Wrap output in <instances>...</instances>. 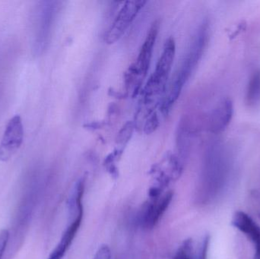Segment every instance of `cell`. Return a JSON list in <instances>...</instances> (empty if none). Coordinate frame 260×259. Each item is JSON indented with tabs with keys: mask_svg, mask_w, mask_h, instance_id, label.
<instances>
[{
	"mask_svg": "<svg viewBox=\"0 0 260 259\" xmlns=\"http://www.w3.org/2000/svg\"><path fill=\"white\" fill-rule=\"evenodd\" d=\"M59 3L56 1L40 2L35 16L34 29V54L40 56L47 48L53 24L59 9Z\"/></svg>",
	"mask_w": 260,
	"mask_h": 259,
	"instance_id": "cell-3",
	"label": "cell"
},
{
	"mask_svg": "<svg viewBox=\"0 0 260 259\" xmlns=\"http://www.w3.org/2000/svg\"><path fill=\"white\" fill-rule=\"evenodd\" d=\"M9 240V232L8 230L3 229L0 231V259L3 258Z\"/></svg>",
	"mask_w": 260,
	"mask_h": 259,
	"instance_id": "cell-16",
	"label": "cell"
},
{
	"mask_svg": "<svg viewBox=\"0 0 260 259\" xmlns=\"http://www.w3.org/2000/svg\"><path fill=\"white\" fill-rule=\"evenodd\" d=\"M232 225L242 233L253 245V259H260V227L251 217L243 211H237L232 221Z\"/></svg>",
	"mask_w": 260,
	"mask_h": 259,
	"instance_id": "cell-9",
	"label": "cell"
},
{
	"mask_svg": "<svg viewBox=\"0 0 260 259\" xmlns=\"http://www.w3.org/2000/svg\"><path fill=\"white\" fill-rule=\"evenodd\" d=\"M135 123L132 121L127 122L119 132L118 135H117V142L121 145L127 144L133 135Z\"/></svg>",
	"mask_w": 260,
	"mask_h": 259,
	"instance_id": "cell-14",
	"label": "cell"
},
{
	"mask_svg": "<svg viewBox=\"0 0 260 259\" xmlns=\"http://www.w3.org/2000/svg\"><path fill=\"white\" fill-rule=\"evenodd\" d=\"M246 103L250 107L260 103V69L252 76L246 93Z\"/></svg>",
	"mask_w": 260,
	"mask_h": 259,
	"instance_id": "cell-12",
	"label": "cell"
},
{
	"mask_svg": "<svg viewBox=\"0 0 260 259\" xmlns=\"http://www.w3.org/2000/svg\"><path fill=\"white\" fill-rule=\"evenodd\" d=\"M93 259H111V252L109 246L107 245L101 246Z\"/></svg>",
	"mask_w": 260,
	"mask_h": 259,
	"instance_id": "cell-17",
	"label": "cell"
},
{
	"mask_svg": "<svg viewBox=\"0 0 260 259\" xmlns=\"http://www.w3.org/2000/svg\"><path fill=\"white\" fill-rule=\"evenodd\" d=\"M173 259H197L193 255L192 242L188 240L183 242Z\"/></svg>",
	"mask_w": 260,
	"mask_h": 259,
	"instance_id": "cell-13",
	"label": "cell"
},
{
	"mask_svg": "<svg viewBox=\"0 0 260 259\" xmlns=\"http://www.w3.org/2000/svg\"><path fill=\"white\" fill-rule=\"evenodd\" d=\"M173 199L171 191L165 192L155 198H149L144 206L141 215V223L146 229H152L158 223Z\"/></svg>",
	"mask_w": 260,
	"mask_h": 259,
	"instance_id": "cell-6",
	"label": "cell"
},
{
	"mask_svg": "<svg viewBox=\"0 0 260 259\" xmlns=\"http://www.w3.org/2000/svg\"><path fill=\"white\" fill-rule=\"evenodd\" d=\"M84 208L71 214L73 216L70 225L66 228L65 231L61 237L59 243L56 245L53 252L50 253L47 259H62L65 256L70 246L73 243L78 231L80 228L83 219Z\"/></svg>",
	"mask_w": 260,
	"mask_h": 259,
	"instance_id": "cell-10",
	"label": "cell"
},
{
	"mask_svg": "<svg viewBox=\"0 0 260 259\" xmlns=\"http://www.w3.org/2000/svg\"><path fill=\"white\" fill-rule=\"evenodd\" d=\"M234 114L233 102L229 98L221 100L208 116L206 127L214 134L224 131L232 121Z\"/></svg>",
	"mask_w": 260,
	"mask_h": 259,
	"instance_id": "cell-8",
	"label": "cell"
},
{
	"mask_svg": "<svg viewBox=\"0 0 260 259\" xmlns=\"http://www.w3.org/2000/svg\"><path fill=\"white\" fill-rule=\"evenodd\" d=\"M160 23L159 20H156L151 24L143 44L141 47L136 62L133 64L139 79L142 82L147 76V72L149 68L154 46H155L157 35L160 30Z\"/></svg>",
	"mask_w": 260,
	"mask_h": 259,
	"instance_id": "cell-7",
	"label": "cell"
},
{
	"mask_svg": "<svg viewBox=\"0 0 260 259\" xmlns=\"http://www.w3.org/2000/svg\"><path fill=\"white\" fill-rule=\"evenodd\" d=\"M24 141V126L19 115L10 119L0 141V161H9L19 150Z\"/></svg>",
	"mask_w": 260,
	"mask_h": 259,
	"instance_id": "cell-5",
	"label": "cell"
},
{
	"mask_svg": "<svg viewBox=\"0 0 260 259\" xmlns=\"http://www.w3.org/2000/svg\"><path fill=\"white\" fill-rule=\"evenodd\" d=\"M208 38L209 24L205 21L197 30L183 62L170 85L168 94H165L162 100L160 109L164 116L169 114L171 108L180 97L183 87L195 71L206 50Z\"/></svg>",
	"mask_w": 260,
	"mask_h": 259,
	"instance_id": "cell-1",
	"label": "cell"
},
{
	"mask_svg": "<svg viewBox=\"0 0 260 259\" xmlns=\"http://www.w3.org/2000/svg\"><path fill=\"white\" fill-rule=\"evenodd\" d=\"M209 237H206L203 240L202 243L201 247H200V251H199L198 255H197V259H207L208 249H209Z\"/></svg>",
	"mask_w": 260,
	"mask_h": 259,
	"instance_id": "cell-18",
	"label": "cell"
},
{
	"mask_svg": "<svg viewBox=\"0 0 260 259\" xmlns=\"http://www.w3.org/2000/svg\"><path fill=\"white\" fill-rule=\"evenodd\" d=\"M159 126L158 117L155 112L152 113L144 123V131L146 134H151L157 129Z\"/></svg>",
	"mask_w": 260,
	"mask_h": 259,
	"instance_id": "cell-15",
	"label": "cell"
},
{
	"mask_svg": "<svg viewBox=\"0 0 260 259\" xmlns=\"http://www.w3.org/2000/svg\"><path fill=\"white\" fill-rule=\"evenodd\" d=\"M176 44L174 38L165 41L163 51L155 69L142 91V99L149 103H160L166 94L167 82L175 57Z\"/></svg>",
	"mask_w": 260,
	"mask_h": 259,
	"instance_id": "cell-2",
	"label": "cell"
},
{
	"mask_svg": "<svg viewBox=\"0 0 260 259\" xmlns=\"http://www.w3.org/2000/svg\"><path fill=\"white\" fill-rule=\"evenodd\" d=\"M189 122L186 118L180 120L177 129V135H176L177 156L182 163L187 158L189 149H190L192 132Z\"/></svg>",
	"mask_w": 260,
	"mask_h": 259,
	"instance_id": "cell-11",
	"label": "cell"
},
{
	"mask_svg": "<svg viewBox=\"0 0 260 259\" xmlns=\"http://www.w3.org/2000/svg\"><path fill=\"white\" fill-rule=\"evenodd\" d=\"M145 3L144 0L125 2L105 35L107 44H115L123 36Z\"/></svg>",
	"mask_w": 260,
	"mask_h": 259,
	"instance_id": "cell-4",
	"label": "cell"
}]
</instances>
